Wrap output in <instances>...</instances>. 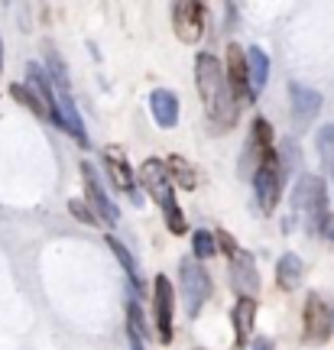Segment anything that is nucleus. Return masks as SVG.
Here are the masks:
<instances>
[{
  "label": "nucleus",
  "mask_w": 334,
  "mask_h": 350,
  "mask_svg": "<svg viewBox=\"0 0 334 350\" xmlns=\"http://www.w3.org/2000/svg\"><path fill=\"white\" fill-rule=\"evenodd\" d=\"M192 247H195V260H208L218 253V237L211 230H195L192 234Z\"/></svg>",
  "instance_id": "obj_22"
},
{
  "label": "nucleus",
  "mask_w": 334,
  "mask_h": 350,
  "mask_svg": "<svg viewBox=\"0 0 334 350\" xmlns=\"http://www.w3.org/2000/svg\"><path fill=\"white\" fill-rule=\"evenodd\" d=\"M322 237H324V240H331V243H334V214H328V217H324Z\"/></svg>",
  "instance_id": "obj_30"
},
{
  "label": "nucleus",
  "mask_w": 334,
  "mask_h": 350,
  "mask_svg": "<svg viewBox=\"0 0 334 350\" xmlns=\"http://www.w3.org/2000/svg\"><path fill=\"white\" fill-rule=\"evenodd\" d=\"M10 94L20 100V104H23L26 111L36 113V117H49V113H46V107L39 104V98H36V94H33V91H29L26 85H10Z\"/></svg>",
  "instance_id": "obj_24"
},
{
  "label": "nucleus",
  "mask_w": 334,
  "mask_h": 350,
  "mask_svg": "<svg viewBox=\"0 0 334 350\" xmlns=\"http://www.w3.org/2000/svg\"><path fill=\"white\" fill-rule=\"evenodd\" d=\"M227 85L237 104H253L257 94L250 88V72H247V52L240 46H227Z\"/></svg>",
  "instance_id": "obj_8"
},
{
  "label": "nucleus",
  "mask_w": 334,
  "mask_h": 350,
  "mask_svg": "<svg viewBox=\"0 0 334 350\" xmlns=\"http://www.w3.org/2000/svg\"><path fill=\"white\" fill-rule=\"evenodd\" d=\"M253 350H272V340L270 338H260L257 344H253Z\"/></svg>",
  "instance_id": "obj_31"
},
{
  "label": "nucleus",
  "mask_w": 334,
  "mask_h": 350,
  "mask_svg": "<svg viewBox=\"0 0 334 350\" xmlns=\"http://www.w3.org/2000/svg\"><path fill=\"white\" fill-rule=\"evenodd\" d=\"M289 98H292V117L302 126L311 124L318 117V111H322V94L305 85H289Z\"/></svg>",
  "instance_id": "obj_13"
},
{
  "label": "nucleus",
  "mask_w": 334,
  "mask_h": 350,
  "mask_svg": "<svg viewBox=\"0 0 334 350\" xmlns=\"http://www.w3.org/2000/svg\"><path fill=\"white\" fill-rule=\"evenodd\" d=\"M149 107H153V117H156V124L159 126H175L179 124V98H175L172 91H166V88H156L153 91V98H149Z\"/></svg>",
  "instance_id": "obj_15"
},
{
  "label": "nucleus",
  "mask_w": 334,
  "mask_h": 350,
  "mask_svg": "<svg viewBox=\"0 0 334 350\" xmlns=\"http://www.w3.org/2000/svg\"><path fill=\"white\" fill-rule=\"evenodd\" d=\"M292 201H296V211H302L305 217H309V227L322 230L324 217H328V208H324V204H328V191H324L322 178H311V175H305V178L296 185Z\"/></svg>",
  "instance_id": "obj_4"
},
{
  "label": "nucleus",
  "mask_w": 334,
  "mask_h": 350,
  "mask_svg": "<svg viewBox=\"0 0 334 350\" xmlns=\"http://www.w3.org/2000/svg\"><path fill=\"white\" fill-rule=\"evenodd\" d=\"M270 143H272L270 120H266V117H257V120H253V133H250V139H247V152H244V159H240V175L260 172V165L272 156Z\"/></svg>",
  "instance_id": "obj_6"
},
{
  "label": "nucleus",
  "mask_w": 334,
  "mask_h": 350,
  "mask_svg": "<svg viewBox=\"0 0 334 350\" xmlns=\"http://www.w3.org/2000/svg\"><path fill=\"white\" fill-rule=\"evenodd\" d=\"M214 237H218V243H221V247H224V250H227V253H231V256H237V253H240V250H237V247H234V240L227 237V234H224V230H218V234H214Z\"/></svg>",
  "instance_id": "obj_29"
},
{
  "label": "nucleus",
  "mask_w": 334,
  "mask_h": 350,
  "mask_svg": "<svg viewBox=\"0 0 334 350\" xmlns=\"http://www.w3.org/2000/svg\"><path fill=\"white\" fill-rule=\"evenodd\" d=\"M104 243L111 247V253H114V256H117V262H120V266H124L127 273H130V279H136V262H133V256H130V250H127L124 243H120V240H117V237H111V234L104 237Z\"/></svg>",
  "instance_id": "obj_25"
},
{
  "label": "nucleus",
  "mask_w": 334,
  "mask_h": 350,
  "mask_svg": "<svg viewBox=\"0 0 334 350\" xmlns=\"http://www.w3.org/2000/svg\"><path fill=\"white\" fill-rule=\"evenodd\" d=\"M26 88L33 91L39 98V104L46 107V113H49V120H55V91L49 88V81H46V72L39 68V65H26Z\"/></svg>",
  "instance_id": "obj_16"
},
{
  "label": "nucleus",
  "mask_w": 334,
  "mask_h": 350,
  "mask_svg": "<svg viewBox=\"0 0 334 350\" xmlns=\"http://www.w3.org/2000/svg\"><path fill=\"white\" fill-rule=\"evenodd\" d=\"M331 327H334V308L318 292H311L305 299V340L309 344H324L331 338Z\"/></svg>",
  "instance_id": "obj_7"
},
{
  "label": "nucleus",
  "mask_w": 334,
  "mask_h": 350,
  "mask_svg": "<svg viewBox=\"0 0 334 350\" xmlns=\"http://www.w3.org/2000/svg\"><path fill=\"white\" fill-rule=\"evenodd\" d=\"M253 321H257V299H237V305H234V334H237V344L250 340V334H253Z\"/></svg>",
  "instance_id": "obj_19"
},
{
  "label": "nucleus",
  "mask_w": 334,
  "mask_h": 350,
  "mask_svg": "<svg viewBox=\"0 0 334 350\" xmlns=\"http://www.w3.org/2000/svg\"><path fill=\"white\" fill-rule=\"evenodd\" d=\"M302 275H305V262H302V256L285 253L283 260H279V266H276V282H279V288H283V292H292V288L302 282Z\"/></svg>",
  "instance_id": "obj_17"
},
{
  "label": "nucleus",
  "mask_w": 334,
  "mask_h": 350,
  "mask_svg": "<svg viewBox=\"0 0 334 350\" xmlns=\"http://www.w3.org/2000/svg\"><path fill=\"white\" fill-rule=\"evenodd\" d=\"M140 182H143V188L149 191V198H153L162 208L169 230H172V234H179V237H182V234H188L185 217H182L179 204H175L172 178H169V169H166V163H159V159H146V163L140 165Z\"/></svg>",
  "instance_id": "obj_2"
},
{
  "label": "nucleus",
  "mask_w": 334,
  "mask_h": 350,
  "mask_svg": "<svg viewBox=\"0 0 334 350\" xmlns=\"http://www.w3.org/2000/svg\"><path fill=\"white\" fill-rule=\"evenodd\" d=\"M166 169H169V178H175L182 188H195V169H192L182 156H172V159L166 163Z\"/></svg>",
  "instance_id": "obj_21"
},
{
  "label": "nucleus",
  "mask_w": 334,
  "mask_h": 350,
  "mask_svg": "<svg viewBox=\"0 0 334 350\" xmlns=\"http://www.w3.org/2000/svg\"><path fill=\"white\" fill-rule=\"evenodd\" d=\"M247 72H250L253 94H260L263 88H266V78H270V59H266V52L260 46H250L247 49Z\"/></svg>",
  "instance_id": "obj_20"
},
{
  "label": "nucleus",
  "mask_w": 334,
  "mask_h": 350,
  "mask_svg": "<svg viewBox=\"0 0 334 350\" xmlns=\"http://www.w3.org/2000/svg\"><path fill=\"white\" fill-rule=\"evenodd\" d=\"M195 81H198V94L208 107L211 120L218 124V130H231L237 124V113H240V104L231 94V85H227V75H224L221 62L201 52L195 59Z\"/></svg>",
  "instance_id": "obj_1"
},
{
  "label": "nucleus",
  "mask_w": 334,
  "mask_h": 350,
  "mask_svg": "<svg viewBox=\"0 0 334 350\" xmlns=\"http://www.w3.org/2000/svg\"><path fill=\"white\" fill-rule=\"evenodd\" d=\"M253 185H257V198H260V208L266 214L279 204V195H283L285 185V169L279 163V152H272L270 159L260 165V172L253 175Z\"/></svg>",
  "instance_id": "obj_5"
},
{
  "label": "nucleus",
  "mask_w": 334,
  "mask_h": 350,
  "mask_svg": "<svg viewBox=\"0 0 334 350\" xmlns=\"http://www.w3.org/2000/svg\"><path fill=\"white\" fill-rule=\"evenodd\" d=\"M127 331H130V350H146L143 344V314L136 305H130V314H127Z\"/></svg>",
  "instance_id": "obj_23"
},
{
  "label": "nucleus",
  "mask_w": 334,
  "mask_h": 350,
  "mask_svg": "<svg viewBox=\"0 0 334 350\" xmlns=\"http://www.w3.org/2000/svg\"><path fill=\"white\" fill-rule=\"evenodd\" d=\"M68 208H72V214L78 217V221H85V224H94V214L85 208V201H68Z\"/></svg>",
  "instance_id": "obj_28"
},
{
  "label": "nucleus",
  "mask_w": 334,
  "mask_h": 350,
  "mask_svg": "<svg viewBox=\"0 0 334 350\" xmlns=\"http://www.w3.org/2000/svg\"><path fill=\"white\" fill-rule=\"evenodd\" d=\"M179 275H182V299H185L188 305V314L195 318V314L201 312V305L211 299V292H214V286H211V275L205 273V266H201L198 260H182L179 262Z\"/></svg>",
  "instance_id": "obj_3"
},
{
  "label": "nucleus",
  "mask_w": 334,
  "mask_h": 350,
  "mask_svg": "<svg viewBox=\"0 0 334 350\" xmlns=\"http://www.w3.org/2000/svg\"><path fill=\"white\" fill-rule=\"evenodd\" d=\"M55 126H62L65 133H72L81 146H88V133H85V124H81V117H78V111H75L72 98L65 94V91H59L55 94V120H52Z\"/></svg>",
  "instance_id": "obj_14"
},
{
  "label": "nucleus",
  "mask_w": 334,
  "mask_h": 350,
  "mask_svg": "<svg viewBox=\"0 0 334 350\" xmlns=\"http://www.w3.org/2000/svg\"><path fill=\"white\" fill-rule=\"evenodd\" d=\"M49 68H52V81L62 88V91H68V75H65V65L62 59H55V55H49Z\"/></svg>",
  "instance_id": "obj_27"
},
{
  "label": "nucleus",
  "mask_w": 334,
  "mask_h": 350,
  "mask_svg": "<svg viewBox=\"0 0 334 350\" xmlns=\"http://www.w3.org/2000/svg\"><path fill=\"white\" fill-rule=\"evenodd\" d=\"M0 68H3V46H0Z\"/></svg>",
  "instance_id": "obj_32"
},
{
  "label": "nucleus",
  "mask_w": 334,
  "mask_h": 350,
  "mask_svg": "<svg viewBox=\"0 0 334 350\" xmlns=\"http://www.w3.org/2000/svg\"><path fill=\"white\" fill-rule=\"evenodd\" d=\"M104 165H107V172H111V182H114V185L124 188L127 195H136V188H133V172H130V165L124 163L120 150H107V152H104Z\"/></svg>",
  "instance_id": "obj_18"
},
{
  "label": "nucleus",
  "mask_w": 334,
  "mask_h": 350,
  "mask_svg": "<svg viewBox=\"0 0 334 350\" xmlns=\"http://www.w3.org/2000/svg\"><path fill=\"white\" fill-rule=\"evenodd\" d=\"M153 301H156V327H159V344H172V305H175V288L166 275H156L153 286Z\"/></svg>",
  "instance_id": "obj_11"
},
{
  "label": "nucleus",
  "mask_w": 334,
  "mask_h": 350,
  "mask_svg": "<svg viewBox=\"0 0 334 350\" xmlns=\"http://www.w3.org/2000/svg\"><path fill=\"white\" fill-rule=\"evenodd\" d=\"M201 23H205V7L198 0H182L172 7V26H175V36L182 42H198L201 39Z\"/></svg>",
  "instance_id": "obj_9"
},
{
  "label": "nucleus",
  "mask_w": 334,
  "mask_h": 350,
  "mask_svg": "<svg viewBox=\"0 0 334 350\" xmlns=\"http://www.w3.org/2000/svg\"><path fill=\"white\" fill-rule=\"evenodd\" d=\"M318 152H322V159H324V165H331L334 169V124H328V126H322L318 130Z\"/></svg>",
  "instance_id": "obj_26"
},
{
  "label": "nucleus",
  "mask_w": 334,
  "mask_h": 350,
  "mask_svg": "<svg viewBox=\"0 0 334 350\" xmlns=\"http://www.w3.org/2000/svg\"><path fill=\"white\" fill-rule=\"evenodd\" d=\"M231 282H234L240 299H253L260 292V273H257V262H253V256L247 250L231 256Z\"/></svg>",
  "instance_id": "obj_12"
},
{
  "label": "nucleus",
  "mask_w": 334,
  "mask_h": 350,
  "mask_svg": "<svg viewBox=\"0 0 334 350\" xmlns=\"http://www.w3.org/2000/svg\"><path fill=\"white\" fill-rule=\"evenodd\" d=\"M81 175H85V198H88V204L94 208V214L104 217L107 224H117V221H120V211H117V204L107 198V191H104V185H101L94 165L81 163Z\"/></svg>",
  "instance_id": "obj_10"
}]
</instances>
